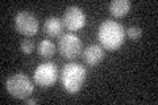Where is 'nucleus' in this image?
Instances as JSON below:
<instances>
[{
  "label": "nucleus",
  "mask_w": 158,
  "mask_h": 105,
  "mask_svg": "<svg viewBox=\"0 0 158 105\" xmlns=\"http://www.w3.org/2000/svg\"><path fill=\"white\" fill-rule=\"evenodd\" d=\"M98 38L104 49L116 50L124 43L125 30L121 24L113 20H106L99 26Z\"/></svg>",
  "instance_id": "nucleus-1"
},
{
  "label": "nucleus",
  "mask_w": 158,
  "mask_h": 105,
  "mask_svg": "<svg viewBox=\"0 0 158 105\" xmlns=\"http://www.w3.org/2000/svg\"><path fill=\"white\" fill-rule=\"evenodd\" d=\"M86 68L79 63H67L61 71V83L70 93H77L86 82Z\"/></svg>",
  "instance_id": "nucleus-2"
},
{
  "label": "nucleus",
  "mask_w": 158,
  "mask_h": 105,
  "mask_svg": "<svg viewBox=\"0 0 158 105\" xmlns=\"http://www.w3.org/2000/svg\"><path fill=\"white\" fill-rule=\"evenodd\" d=\"M7 91L16 99L25 100L33 93V83L25 74L17 72L9 76L6 83Z\"/></svg>",
  "instance_id": "nucleus-3"
},
{
  "label": "nucleus",
  "mask_w": 158,
  "mask_h": 105,
  "mask_svg": "<svg viewBox=\"0 0 158 105\" xmlns=\"http://www.w3.org/2000/svg\"><path fill=\"white\" fill-rule=\"evenodd\" d=\"M58 49L62 57L67 59H74L82 53V41L77 34L66 33L61 37L58 42Z\"/></svg>",
  "instance_id": "nucleus-4"
},
{
  "label": "nucleus",
  "mask_w": 158,
  "mask_h": 105,
  "mask_svg": "<svg viewBox=\"0 0 158 105\" xmlns=\"http://www.w3.org/2000/svg\"><path fill=\"white\" fill-rule=\"evenodd\" d=\"M58 79V67L53 62H44L34 70V82L40 87H52Z\"/></svg>",
  "instance_id": "nucleus-5"
},
{
  "label": "nucleus",
  "mask_w": 158,
  "mask_h": 105,
  "mask_svg": "<svg viewBox=\"0 0 158 105\" xmlns=\"http://www.w3.org/2000/svg\"><path fill=\"white\" fill-rule=\"evenodd\" d=\"M15 28L23 36H34L38 30V20L33 13L21 11L15 16Z\"/></svg>",
  "instance_id": "nucleus-6"
},
{
  "label": "nucleus",
  "mask_w": 158,
  "mask_h": 105,
  "mask_svg": "<svg viewBox=\"0 0 158 105\" xmlns=\"http://www.w3.org/2000/svg\"><path fill=\"white\" fill-rule=\"evenodd\" d=\"M62 21L65 28H67L69 30H73V32L79 30L86 24V14L82 8H79L77 6H71L65 11Z\"/></svg>",
  "instance_id": "nucleus-7"
},
{
  "label": "nucleus",
  "mask_w": 158,
  "mask_h": 105,
  "mask_svg": "<svg viewBox=\"0 0 158 105\" xmlns=\"http://www.w3.org/2000/svg\"><path fill=\"white\" fill-rule=\"evenodd\" d=\"M83 59L88 66H96L104 58V49L100 45H90L83 50Z\"/></svg>",
  "instance_id": "nucleus-8"
},
{
  "label": "nucleus",
  "mask_w": 158,
  "mask_h": 105,
  "mask_svg": "<svg viewBox=\"0 0 158 105\" xmlns=\"http://www.w3.org/2000/svg\"><path fill=\"white\" fill-rule=\"evenodd\" d=\"M63 28H65L63 21L61 18L54 17V16L46 18L45 24H44V32H45L49 37H58V36H61L62 32H63Z\"/></svg>",
  "instance_id": "nucleus-9"
},
{
  "label": "nucleus",
  "mask_w": 158,
  "mask_h": 105,
  "mask_svg": "<svg viewBox=\"0 0 158 105\" xmlns=\"http://www.w3.org/2000/svg\"><path fill=\"white\" fill-rule=\"evenodd\" d=\"M131 2L129 0H113L110 3V12L116 17H121L127 14L131 9Z\"/></svg>",
  "instance_id": "nucleus-10"
},
{
  "label": "nucleus",
  "mask_w": 158,
  "mask_h": 105,
  "mask_svg": "<svg viewBox=\"0 0 158 105\" xmlns=\"http://www.w3.org/2000/svg\"><path fill=\"white\" fill-rule=\"evenodd\" d=\"M38 53L42 58H50L56 53V45L50 39H42L38 43Z\"/></svg>",
  "instance_id": "nucleus-11"
},
{
  "label": "nucleus",
  "mask_w": 158,
  "mask_h": 105,
  "mask_svg": "<svg viewBox=\"0 0 158 105\" xmlns=\"http://www.w3.org/2000/svg\"><path fill=\"white\" fill-rule=\"evenodd\" d=\"M34 42L32 41V39H24V41H21V50H23V53L24 54H27V55H29V54H32L33 53V50H34Z\"/></svg>",
  "instance_id": "nucleus-12"
},
{
  "label": "nucleus",
  "mask_w": 158,
  "mask_h": 105,
  "mask_svg": "<svg viewBox=\"0 0 158 105\" xmlns=\"http://www.w3.org/2000/svg\"><path fill=\"white\" fill-rule=\"evenodd\" d=\"M128 34V37L132 38V39H137V38H140L141 37V34H142V30L138 26H131V28H128V30L125 32Z\"/></svg>",
  "instance_id": "nucleus-13"
},
{
  "label": "nucleus",
  "mask_w": 158,
  "mask_h": 105,
  "mask_svg": "<svg viewBox=\"0 0 158 105\" xmlns=\"http://www.w3.org/2000/svg\"><path fill=\"white\" fill-rule=\"evenodd\" d=\"M25 103L27 104H37L38 100H36V99H25Z\"/></svg>",
  "instance_id": "nucleus-14"
}]
</instances>
